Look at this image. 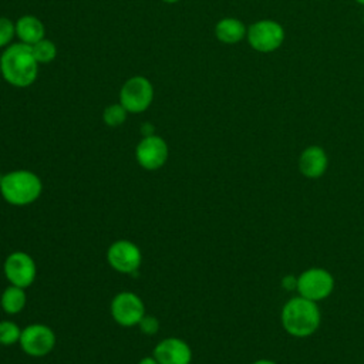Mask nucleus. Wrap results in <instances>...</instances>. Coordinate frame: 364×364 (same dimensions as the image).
<instances>
[{
    "label": "nucleus",
    "mask_w": 364,
    "mask_h": 364,
    "mask_svg": "<svg viewBox=\"0 0 364 364\" xmlns=\"http://www.w3.org/2000/svg\"><path fill=\"white\" fill-rule=\"evenodd\" d=\"M1 58V77L13 87L26 88L38 77V61L36 60L31 46L14 43L4 48Z\"/></svg>",
    "instance_id": "obj_1"
},
{
    "label": "nucleus",
    "mask_w": 364,
    "mask_h": 364,
    "mask_svg": "<svg viewBox=\"0 0 364 364\" xmlns=\"http://www.w3.org/2000/svg\"><path fill=\"white\" fill-rule=\"evenodd\" d=\"M280 321L287 334L296 338H306L318 330L321 313L316 301L297 294L282 307Z\"/></svg>",
    "instance_id": "obj_2"
},
{
    "label": "nucleus",
    "mask_w": 364,
    "mask_h": 364,
    "mask_svg": "<svg viewBox=\"0 0 364 364\" xmlns=\"http://www.w3.org/2000/svg\"><path fill=\"white\" fill-rule=\"evenodd\" d=\"M43 191L40 176L27 169L7 172L0 178L3 199L14 206H26L36 202Z\"/></svg>",
    "instance_id": "obj_3"
},
{
    "label": "nucleus",
    "mask_w": 364,
    "mask_h": 364,
    "mask_svg": "<svg viewBox=\"0 0 364 364\" xmlns=\"http://www.w3.org/2000/svg\"><path fill=\"white\" fill-rule=\"evenodd\" d=\"M246 40L252 50L267 54L279 50L283 46L286 31L277 20L260 18L247 26Z\"/></svg>",
    "instance_id": "obj_4"
},
{
    "label": "nucleus",
    "mask_w": 364,
    "mask_h": 364,
    "mask_svg": "<svg viewBox=\"0 0 364 364\" xmlns=\"http://www.w3.org/2000/svg\"><path fill=\"white\" fill-rule=\"evenodd\" d=\"M296 290L299 296L317 303L333 293L334 277L323 267H310L296 277Z\"/></svg>",
    "instance_id": "obj_5"
},
{
    "label": "nucleus",
    "mask_w": 364,
    "mask_h": 364,
    "mask_svg": "<svg viewBox=\"0 0 364 364\" xmlns=\"http://www.w3.org/2000/svg\"><path fill=\"white\" fill-rule=\"evenodd\" d=\"M154 101V85L144 75L128 78L119 91V102L131 114L146 111Z\"/></svg>",
    "instance_id": "obj_6"
},
{
    "label": "nucleus",
    "mask_w": 364,
    "mask_h": 364,
    "mask_svg": "<svg viewBox=\"0 0 364 364\" xmlns=\"http://www.w3.org/2000/svg\"><path fill=\"white\" fill-rule=\"evenodd\" d=\"M109 310L115 323L122 327L138 326L141 318L145 316L142 299L132 291H121L115 294Z\"/></svg>",
    "instance_id": "obj_7"
},
{
    "label": "nucleus",
    "mask_w": 364,
    "mask_h": 364,
    "mask_svg": "<svg viewBox=\"0 0 364 364\" xmlns=\"http://www.w3.org/2000/svg\"><path fill=\"white\" fill-rule=\"evenodd\" d=\"M18 343L26 354L31 357H43L53 351L55 346V334L48 326L34 323L21 330Z\"/></svg>",
    "instance_id": "obj_8"
},
{
    "label": "nucleus",
    "mask_w": 364,
    "mask_h": 364,
    "mask_svg": "<svg viewBox=\"0 0 364 364\" xmlns=\"http://www.w3.org/2000/svg\"><path fill=\"white\" fill-rule=\"evenodd\" d=\"M169 149L165 139L159 135H145L135 148L136 162L146 171H156L168 161Z\"/></svg>",
    "instance_id": "obj_9"
},
{
    "label": "nucleus",
    "mask_w": 364,
    "mask_h": 364,
    "mask_svg": "<svg viewBox=\"0 0 364 364\" xmlns=\"http://www.w3.org/2000/svg\"><path fill=\"white\" fill-rule=\"evenodd\" d=\"M107 260L109 266L119 273H134L142 263V253L139 247L127 239L115 240L107 250Z\"/></svg>",
    "instance_id": "obj_10"
},
{
    "label": "nucleus",
    "mask_w": 364,
    "mask_h": 364,
    "mask_svg": "<svg viewBox=\"0 0 364 364\" xmlns=\"http://www.w3.org/2000/svg\"><path fill=\"white\" fill-rule=\"evenodd\" d=\"M6 279L10 282V284L27 289L33 284L36 276H37V267L33 257L26 252H13L10 253L3 266Z\"/></svg>",
    "instance_id": "obj_11"
},
{
    "label": "nucleus",
    "mask_w": 364,
    "mask_h": 364,
    "mask_svg": "<svg viewBox=\"0 0 364 364\" xmlns=\"http://www.w3.org/2000/svg\"><path fill=\"white\" fill-rule=\"evenodd\" d=\"M154 357L159 364H191L192 350L186 341L168 337L155 346Z\"/></svg>",
    "instance_id": "obj_12"
},
{
    "label": "nucleus",
    "mask_w": 364,
    "mask_h": 364,
    "mask_svg": "<svg viewBox=\"0 0 364 364\" xmlns=\"http://www.w3.org/2000/svg\"><path fill=\"white\" fill-rule=\"evenodd\" d=\"M300 173L307 179H318L328 168V155L320 145L306 146L297 159Z\"/></svg>",
    "instance_id": "obj_13"
},
{
    "label": "nucleus",
    "mask_w": 364,
    "mask_h": 364,
    "mask_svg": "<svg viewBox=\"0 0 364 364\" xmlns=\"http://www.w3.org/2000/svg\"><path fill=\"white\" fill-rule=\"evenodd\" d=\"M247 27L236 17H223L215 24V37L228 46L237 44L246 38Z\"/></svg>",
    "instance_id": "obj_14"
},
{
    "label": "nucleus",
    "mask_w": 364,
    "mask_h": 364,
    "mask_svg": "<svg viewBox=\"0 0 364 364\" xmlns=\"http://www.w3.org/2000/svg\"><path fill=\"white\" fill-rule=\"evenodd\" d=\"M16 27V36L20 40V43L33 46L34 43L40 41L46 36V27L43 21L31 14H26L17 18L14 23Z\"/></svg>",
    "instance_id": "obj_15"
},
{
    "label": "nucleus",
    "mask_w": 364,
    "mask_h": 364,
    "mask_svg": "<svg viewBox=\"0 0 364 364\" xmlns=\"http://www.w3.org/2000/svg\"><path fill=\"white\" fill-rule=\"evenodd\" d=\"M27 303V294L23 287L10 284L6 287L0 297V306L1 309L9 314H17L20 313Z\"/></svg>",
    "instance_id": "obj_16"
},
{
    "label": "nucleus",
    "mask_w": 364,
    "mask_h": 364,
    "mask_svg": "<svg viewBox=\"0 0 364 364\" xmlns=\"http://www.w3.org/2000/svg\"><path fill=\"white\" fill-rule=\"evenodd\" d=\"M31 50H33V54H34L36 60L38 61V64H48L57 57L55 44L46 37L43 40L34 43L31 46Z\"/></svg>",
    "instance_id": "obj_17"
},
{
    "label": "nucleus",
    "mask_w": 364,
    "mask_h": 364,
    "mask_svg": "<svg viewBox=\"0 0 364 364\" xmlns=\"http://www.w3.org/2000/svg\"><path fill=\"white\" fill-rule=\"evenodd\" d=\"M128 114L129 112L122 107L121 102L111 104V105L104 108V111H102V121H104L105 125L115 128V127H119V125H122L125 122Z\"/></svg>",
    "instance_id": "obj_18"
},
{
    "label": "nucleus",
    "mask_w": 364,
    "mask_h": 364,
    "mask_svg": "<svg viewBox=\"0 0 364 364\" xmlns=\"http://www.w3.org/2000/svg\"><path fill=\"white\" fill-rule=\"evenodd\" d=\"M21 330L20 327L10 320L0 321V344L1 346H11L20 340Z\"/></svg>",
    "instance_id": "obj_19"
},
{
    "label": "nucleus",
    "mask_w": 364,
    "mask_h": 364,
    "mask_svg": "<svg viewBox=\"0 0 364 364\" xmlns=\"http://www.w3.org/2000/svg\"><path fill=\"white\" fill-rule=\"evenodd\" d=\"M14 36H16L14 21H11L7 17H0V48L10 46Z\"/></svg>",
    "instance_id": "obj_20"
},
{
    "label": "nucleus",
    "mask_w": 364,
    "mask_h": 364,
    "mask_svg": "<svg viewBox=\"0 0 364 364\" xmlns=\"http://www.w3.org/2000/svg\"><path fill=\"white\" fill-rule=\"evenodd\" d=\"M138 327H139V330H141L144 334H146V336H154V334H156L158 330H159V321H158L156 317H154V316H146V314H145V316L141 318V321L138 323Z\"/></svg>",
    "instance_id": "obj_21"
},
{
    "label": "nucleus",
    "mask_w": 364,
    "mask_h": 364,
    "mask_svg": "<svg viewBox=\"0 0 364 364\" xmlns=\"http://www.w3.org/2000/svg\"><path fill=\"white\" fill-rule=\"evenodd\" d=\"M138 364H159L156 360H155V357L152 355V357H144Z\"/></svg>",
    "instance_id": "obj_22"
},
{
    "label": "nucleus",
    "mask_w": 364,
    "mask_h": 364,
    "mask_svg": "<svg viewBox=\"0 0 364 364\" xmlns=\"http://www.w3.org/2000/svg\"><path fill=\"white\" fill-rule=\"evenodd\" d=\"M252 364H277V363H274V361L270 360V358H259V360L253 361Z\"/></svg>",
    "instance_id": "obj_23"
},
{
    "label": "nucleus",
    "mask_w": 364,
    "mask_h": 364,
    "mask_svg": "<svg viewBox=\"0 0 364 364\" xmlns=\"http://www.w3.org/2000/svg\"><path fill=\"white\" fill-rule=\"evenodd\" d=\"M164 3H169V4H173V3H178L179 0H162Z\"/></svg>",
    "instance_id": "obj_24"
},
{
    "label": "nucleus",
    "mask_w": 364,
    "mask_h": 364,
    "mask_svg": "<svg viewBox=\"0 0 364 364\" xmlns=\"http://www.w3.org/2000/svg\"><path fill=\"white\" fill-rule=\"evenodd\" d=\"M355 3H358V4H361V6H364V0H354Z\"/></svg>",
    "instance_id": "obj_25"
},
{
    "label": "nucleus",
    "mask_w": 364,
    "mask_h": 364,
    "mask_svg": "<svg viewBox=\"0 0 364 364\" xmlns=\"http://www.w3.org/2000/svg\"><path fill=\"white\" fill-rule=\"evenodd\" d=\"M0 75H1V58H0Z\"/></svg>",
    "instance_id": "obj_26"
},
{
    "label": "nucleus",
    "mask_w": 364,
    "mask_h": 364,
    "mask_svg": "<svg viewBox=\"0 0 364 364\" xmlns=\"http://www.w3.org/2000/svg\"><path fill=\"white\" fill-rule=\"evenodd\" d=\"M363 24H364V13H363Z\"/></svg>",
    "instance_id": "obj_27"
}]
</instances>
